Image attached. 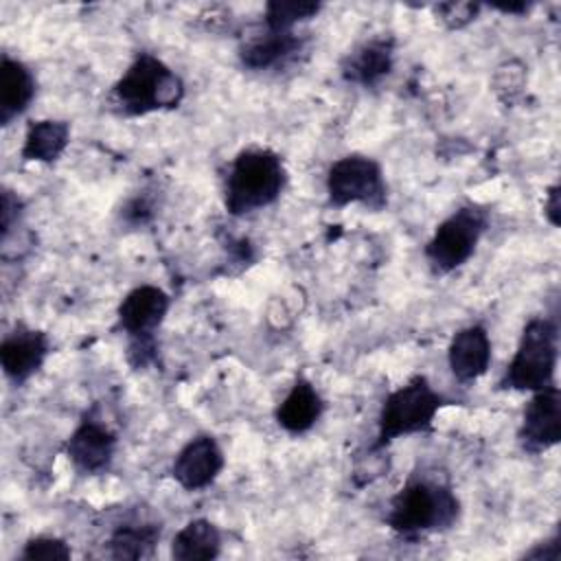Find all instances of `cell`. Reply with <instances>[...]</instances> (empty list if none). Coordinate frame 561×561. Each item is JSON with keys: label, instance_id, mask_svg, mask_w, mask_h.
<instances>
[{"label": "cell", "instance_id": "8fae6325", "mask_svg": "<svg viewBox=\"0 0 561 561\" xmlns=\"http://www.w3.org/2000/svg\"><path fill=\"white\" fill-rule=\"evenodd\" d=\"M226 467L221 445L210 434L188 438L171 462V476L184 491H202L210 486Z\"/></svg>", "mask_w": 561, "mask_h": 561}, {"label": "cell", "instance_id": "484cf974", "mask_svg": "<svg viewBox=\"0 0 561 561\" xmlns=\"http://www.w3.org/2000/svg\"><path fill=\"white\" fill-rule=\"evenodd\" d=\"M158 357V342L156 337H127V362L131 368L140 370L153 364Z\"/></svg>", "mask_w": 561, "mask_h": 561}, {"label": "cell", "instance_id": "2e32d148", "mask_svg": "<svg viewBox=\"0 0 561 561\" xmlns=\"http://www.w3.org/2000/svg\"><path fill=\"white\" fill-rule=\"evenodd\" d=\"M322 412H324L322 394L316 390V386L307 377L298 375L289 386L287 394L283 397V401L276 405L274 421L287 434L298 436L309 432L320 421Z\"/></svg>", "mask_w": 561, "mask_h": 561}, {"label": "cell", "instance_id": "9a60e30c", "mask_svg": "<svg viewBox=\"0 0 561 561\" xmlns=\"http://www.w3.org/2000/svg\"><path fill=\"white\" fill-rule=\"evenodd\" d=\"M493 359V344L486 327L469 324L458 329L447 346V364L456 381L473 383L486 375Z\"/></svg>", "mask_w": 561, "mask_h": 561}, {"label": "cell", "instance_id": "4316f807", "mask_svg": "<svg viewBox=\"0 0 561 561\" xmlns=\"http://www.w3.org/2000/svg\"><path fill=\"white\" fill-rule=\"evenodd\" d=\"M153 204L147 199V197H134V199H129L127 204H125V208H123V221L125 224H129V226H134V228H138V226H145V224H149L151 219H153Z\"/></svg>", "mask_w": 561, "mask_h": 561}, {"label": "cell", "instance_id": "7a4b0ae2", "mask_svg": "<svg viewBox=\"0 0 561 561\" xmlns=\"http://www.w3.org/2000/svg\"><path fill=\"white\" fill-rule=\"evenodd\" d=\"M287 186V167L270 147H245L228 164L224 206L232 217H245L272 206Z\"/></svg>", "mask_w": 561, "mask_h": 561}, {"label": "cell", "instance_id": "4fadbf2b", "mask_svg": "<svg viewBox=\"0 0 561 561\" xmlns=\"http://www.w3.org/2000/svg\"><path fill=\"white\" fill-rule=\"evenodd\" d=\"M397 42L392 35H377L351 48L342 61V79L362 88L379 85L394 68Z\"/></svg>", "mask_w": 561, "mask_h": 561}, {"label": "cell", "instance_id": "d6986e66", "mask_svg": "<svg viewBox=\"0 0 561 561\" xmlns=\"http://www.w3.org/2000/svg\"><path fill=\"white\" fill-rule=\"evenodd\" d=\"M221 552V530L204 517L186 522L171 539V557L178 561H210Z\"/></svg>", "mask_w": 561, "mask_h": 561}, {"label": "cell", "instance_id": "6da1fadb", "mask_svg": "<svg viewBox=\"0 0 561 561\" xmlns=\"http://www.w3.org/2000/svg\"><path fill=\"white\" fill-rule=\"evenodd\" d=\"M458 517L460 500L445 478L412 473L390 497L386 526L403 539H416L449 530Z\"/></svg>", "mask_w": 561, "mask_h": 561}, {"label": "cell", "instance_id": "f546056e", "mask_svg": "<svg viewBox=\"0 0 561 561\" xmlns=\"http://www.w3.org/2000/svg\"><path fill=\"white\" fill-rule=\"evenodd\" d=\"M489 7L493 11H500V13H506V15H524L533 9L530 2H491Z\"/></svg>", "mask_w": 561, "mask_h": 561}, {"label": "cell", "instance_id": "e0dca14e", "mask_svg": "<svg viewBox=\"0 0 561 561\" xmlns=\"http://www.w3.org/2000/svg\"><path fill=\"white\" fill-rule=\"evenodd\" d=\"M37 81L33 70L9 53L0 59V125L9 127L35 99Z\"/></svg>", "mask_w": 561, "mask_h": 561}, {"label": "cell", "instance_id": "cb8c5ba5", "mask_svg": "<svg viewBox=\"0 0 561 561\" xmlns=\"http://www.w3.org/2000/svg\"><path fill=\"white\" fill-rule=\"evenodd\" d=\"M524 66L515 59L502 64L493 77V90L502 101H513L524 90Z\"/></svg>", "mask_w": 561, "mask_h": 561}, {"label": "cell", "instance_id": "3957f363", "mask_svg": "<svg viewBox=\"0 0 561 561\" xmlns=\"http://www.w3.org/2000/svg\"><path fill=\"white\" fill-rule=\"evenodd\" d=\"M186 85L160 57L138 53L127 70L112 85V101L125 116H147L151 112L175 110L184 101Z\"/></svg>", "mask_w": 561, "mask_h": 561}, {"label": "cell", "instance_id": "603a6c76", "mask_svg": "<svg viewBox=\"0 0 561 561\" xmlns=\"http://www.w3.org/2000/svg\"><path fill=\"white\" fill-rule=\"evenodd\" d=\"M480 2H440L434 7V15L445 28L460 31L480 15Z\"/></svg>", "mask_w": 561, "mask_h": 561}, {"label": "cell", "instance_id": "52a82bcc", "mask_svg": "<svg viewBox=\"0 0 561 561\" xmlns=\"http://www.w3.org/2000/svg\"><path fill=\"white\" fill-rule=\"evenodd\" d=\"M327 199L333 208L351 204L379 213L388 206V184L383 167L364 153H348L337 158L327 171Z\"/></svg>", "mask_w": 561, "mask_h": 561}, {"label": "cell", "instance_id": "ffe728a7", "mask_svg": "<svg viewBox=\"0 0 561 561\" xmlns=\"http://www.w3.org/2000/svg\"><path fill=\"white\" fill-rule=\"evenodd\" d=\"M160 537L162 526L158 522H125L112 530L107 550L112 559H147L153 554Z\"/></svg>", "mask_w": 561, "mask_h": 561}, {"label": "cell", "instance_id": "83f0119b", "mask_svg": "<svg viewBox=\"0 0 561 561\" xmlns=\"http://www.w3.org/2000/svg\"><path fill=\"white\" fill-rule=\"evenodd\" d=\"M524 557L526 559H537V561H559V557H561V537H559V533H554L546 541H541L535 548H530L528 552H524Z\"/></svg>", "mask_w": 561, "mask_h": 561}, {"label": "cell", "instance_id": "277c9868", "mask_svg": "<svg viewBox=\"0 0 561 561\" xmlns=\"http://www.w3.org/2000/svg\"><path fill=\"white\" fill-rule=\"evenodd\" d=\"M445 405L447 399L425 375H412L383 399L377 416V434L368 447L388 449V445L401 436L430 432L436 414Z\"/></svg>", "mask_w": 561, "mask_h": 561}, {"label": "cell", "instance_id": "ac0fdd59", "mask_svg": "<svg viewBox=\"0 0 561 561\" xmlns=\"http://www.w3.org/2000/svg\"><path fill=\"white\" fill-rule=\"evenodd\" d=\"M70 145V123L61 118L31 121L20 147L22 162L53 164Z\"/></svg>", "mask_w": 561, "mask_h": 561}, {"label": "cell", "instance_id": "5bb4252c", "mask_svg": "<svg viewBox=\"0 0 561 561\" xmlns=\"http://www.w3.org/2000/svg\"><path fill=\"white\" fill-rule=\"evenodd\" d=\"M302 48L305 37L296 31H270L261 26L239 44V61L248 70L263 72L289 64Z\"/></svg>", "mask_w": 561, "mask_h": 561}, {"label": "cell", "instance_id": "ba28073f", "mask_svg": "<svg viewBox=\"0 0 561 561\" xmlns=\"http://www.w3.org/2000/svg\"><path fill=\"white\" fill-rule=\"evenodd\" d=\"M116 445V432L105 421L94 416V412H88L66 438L64 454L79 473L96 476L112 467Z\"/></svg>", "mask_w": 561, "mask_h": 561}, {"label": "cell", "instance_id": "d4e9b609", "mask_svg": "<svg viewBox=\"0 0 561 561\" xmlns=\"http://www.w3.org/2000/svg\"><path fill=\"white\" fill-rule=\"evenodd\" d=\"M22 208H24V204H22L20 195L4 186L0 193V237L20 226Z\"/></svg>", "mask_w": 561, "mask_h": 561}, {"label": "cell", "instance_id": "7402d4cb", "mask_svg": "<svg viewBox=\"0 0 561 561\" xmlns=\"http://www.w3.org/2000/svg\"><path fill=\"white\" fill-rule=\"evenodd\" d=\"M72 557L70 543L57 535H35L24 541L20 561H66Z\"/></svg>", "mask_w": 561, "mask_h": 561}, {"label": "cell", "instance_id": "8992f818", "mask_svg": "<svg viewBox=\"0 0 561 561\" xmlns=\"http://www.w3.org/2000/svg\"><path fill=\"white\" fill-rule=\"evenodd\" d=\"M491 213L478 202H467L451 210L432 232L423 256L436 276H447L462 267L489 230Z\"/></svg>", "mask_w": 561, "mask_h": 561}, {"label": "cell", "instance_id": "7c38bea8", "mask_svg": "<svg viewBox=\"0 0 561 561\" xmlns=\"http://www.w3.org/2000/svg\"><path fill=\"white\" fill-rule=\"evenodd\" d=\"M171 298L158 285H138L125 294L116 309V327L127 337H156L158 327L164 322Z\"/></svg>", "mask_w": 561, "mask_h": 561}, {"label": "cell", "instance_id": "9c48e42d", "mask_svg": "<svg viewBox=\"0 0 561 561\" xmlns=\"http://www.w3.org/2000/svg\"><path fill=\"white\" fill-rule=\"evenodd\" d=\"M530 394L517 427V443L528 454H543L561 440V390L550 383Z\"/></svg>", "mask_w": 561, "mask_h": 561}, {"label": "cell", "instance_id": "30bf717a", "mask_svg": "<svg viewBox=\"0 0 561 561\" xmlns=\"http://www.w3.org/2000/svg\"><path fill=\"white\" fill-rule=\"evenodd\" d=\"M50 353L53 342L46 331L18 322L0 342V366L11 383L22 386L42 370Z\"/></svg>", "mask_w": 561, "mask_h": 561}, {"label": "cell", "instance_id": "5b68a950", "mask_svg": "<svg viewBox=\"0 0 561 561\" xmlns=\"http://www.w3.org/2000/svg\"><path fill=\"white\" fill-rule=\"evenodd\" d=\"M557 362L559 327L548 316H535L524 324L517 348L497 381V390L537 392L554 383Z\"/></svg>", "mask_w": 561, "mask_h": 561}, {"label": "cell", "instance_id": "f1b7e54d", "mask_svg": "<svg viewBox=\"0 0 561 561\" xmlns=\"http://www.w3.org/2000/svg\"><path fill=\"white\" fill-rule=\"evenodd\" d=\"M543 217L548 219L550 226H559V217H561V206H559V184H552L546 193L543 199Z\"/></svg>", "mask_w": 561, "mask_h": 561}, {"label": "cell", "instance_id": "44dd1931", "mask_svg": "<svg viewBox=\"0 0 561 561\" xmlns=\"http://www.w3.org/2000/svg\"><path fill=\"white\" fill-rule=\"evenodd\" d=\"M320 2L311 0H270L263 9V26L270 31H294L296 24L316 18Z\"/></svg>", "mask_w": 561, "mask_h": 561}]
</instances>
